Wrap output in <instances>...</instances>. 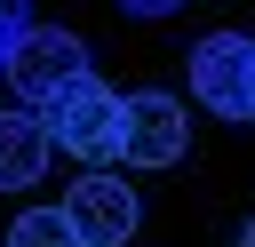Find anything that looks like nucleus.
<instances>
[{"label": "nucleus", "instance_id": "9b49d317", "mask_svg": "<svg viewBox=\"0 0 255 247\" xmlns=\"http://www.w3.org/2000/svg\"><path fill=\"white\" fill-rule=\"evenodd\" d=\"M8 56H16V40H0V72H8Z\"/></svg>", "mask_w": 255, "mask_h": 247}, {"label": "nucleus", "instance_id": "39448f33", "mask_svg": "<svg viewBox=\"0 0 255 247\" xmlns=\"http://www.w3.org/2000/svg\"><path fill=\"white\" fill-rule=\"evenodd\" d=\"M64 223L80 231V247H128L135 239V223H143V199H135V183L128 175H80L72 191H64Z\"/></svg>", "mask_w": 255, "mask_h": 247}, {"label": "nucleus", "instance_id": "f257e3e1", "mask_svg": "<svg viewBox=\"0 0 255 247\" xmlns=\"http://www.w3.org/2000/svg\"><path fill=\"white\" fill-rule=\"evenodd\" d=\"M40 127H48V143H64L72 159H120V96L88 72V80H72L64 96H48L40 104Z\"/></svg>", "mask_w": 255, "mask_h": 247}, {"label": "nucleus", "instance_id": "7ed1b4c3", "mask_svg": "<svg viewBox=\"0 0 255 247\" xmlns=\"http://www.w3.org/2000/svg\"><path fill=\"white\" fill-rule=\"evenodd\" d=\"M72 80H88V40L64 32V24H32L8 56V88L24 96V112H40L48 96H64Z\"/></svg>", "mask_w": 255, "mask_h": 247}, {"label": "nucleus", "instance_id": "6e6552de", "mask_svg": "<svg viewBox=\"0 0 255 247\" xmlns=\"http://www.w3.org/2000/svg\"><path fill=\"white\" fill-rule=\"evenodd\" d=\"M32 32V0H0V40H24Z\"/></svg>", "mask_w": 255, "mask_h": 247}, {"label": "nucleus", "instance_id": "9d476101", "mask_svg": "<svg viewBox=\"0 0 255 247\" xmlns=\"http://www.w3.org/2000/svg\"><path fill=\"white\" fill-rule=\"evenodd\" d=\"M239 247H255V215H247V231H239Z\"/></svg>", "mask_w": 255, "mask_h": 247}, {"label": "nucleus", "instance_id": "20e7f679", "mask_svg": "<svg viewBox=\"0 0 255 247\" xmlns=\"http://www.w3.org/2000/svg\"><path fill=\"white\" fill-rule=\"evenodd\" d=\"M191 96L215 120H255V40L247 32H207L191 48Z\"/></svg>", "mask_w": 255, "mask_h": 247}, {"label": "nucleus", "instance_id": "1a4fd4ad", "mask_svg": "<svg viewBox=\"0 0 255 247\" xmlns=\"http://www.w3.org/2000/svg\"><path fill=\"white\" fill-rule=\"evenodd\" d=\"M128 16H167V8H183V0H120Z\"/></svg>", "mask_w": 255, "mask_h": 247}, {"label": "nucleus", "instance_id": "f03ea898", "mask_svg": "<svg viewBox=\"0 0 255 247\" xmlns=\"http://www.w3.org/2000/svg\"><path fill=\"white\" fill-rule=\"evenodd\" d=\"M191 151V112H183V96H167V88H135V96H120V159L128 167H175Z\"/></svg>", "mask_w": 255, "mask_h": 247}, {"label": "nucleus", "instance_id": "423d86ee", "mask_svg": "<svg viewBox=\"0 0 255 247\" xmlns=\"http://www.w3.org/2000/svg\"><path fill=\"white\" fill-rule=\"evenodd\" d=\"M48 127H40V112H0V191H24V183H40L48 175Z\"/></svg>", "mask_w": 255, "mask_h": 247}, {"label": "nucleus", "instance_id": "0eeeda50", "mask_svg": "<svg viewBox=\"0 0 255 247\" xmlns=\"http://www.w3.org/2000/svg\"><path fill=\"white\" fill-rule=\"evenodd\" d=\"M8 247H80V231L64 223V207H24L8 223Z\"/></svg>", "mask_w": 255, "mask_h": 247}]
</instances>
